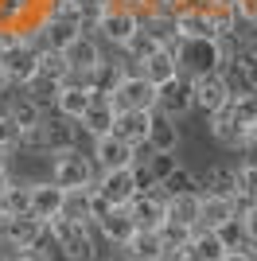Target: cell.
<instances>
[{
    "label": "cell",
    "instance_id": "cell-14",
    "mask_svg": "<svg viewBox=\"0 0 257 261\" xmlns=\"http://www.w3.org/2000/svg\"><path fill=\"white\" fill-rule=\"evenodd\" d=\"M39 129H43V148H47L51 156L78 148V121L63 117V113H55V117H47V113H43Z\"/></svg>",
    "mask_w": 257,
    "mask_h": 261
},
{
    "label": "cell",
    "instance_id": "cell-5",
    "mask_svg": "<svg viewBox=\"0 0 257 261\" xmlns=\"http://www.w3.org/2000/svg\"><path fill=\"white\" fill-rule=\"evenodd\" d=\"M137 23H140V12L125 8V4H106L101 16H97V23H94V35L101 39V43L121 47L128 35L137 32Z\"/></svg>",
    "mask_w": 257,
    "mask_h": 261
},
{
    "label": "cell",
    "instance_id": "cell-22",
    "mask_svg": "<svg viewBox=\"0 0 257 261\" xmlns=\"http://www.w3.org/2000/svg\"><path fill=\"white\" fill-rule=\"evenodd\" d=\"M90 101H94V94L86 86H78V82H63L59 86V94H55V113H63V117L78 121L90 109Z\"/></svg>",
    "mask_w": 257,
    "mask_h": 261
},
{
    "label": "cell",
    "instance_id": "cell-11",
    "mask_svg": "<svg viewBox=\"0 0 257 261\" xmlns=\"http://www.w3.org/2000/svg\"><path fill=\"white\" fill-rule=\"evenodd\" d=\"M63 59H66V66H70V78H78V74H90V70L106 59V51H101V39H97V35L82 32L63 47Z\"/></svg>",
    "mask_w": 257,
    "mask_h": 261
},
{
    "label": "cell",
    "instance_id": "cell-27",
    "mask_svg": "<svg viewBox=\"0 0 257 261\" xmlns=\"http://www.w3.org/2000/svg\"><path fill=\"white\" fill-rule=\"evenodd\" d=\"M199 203H203L199 191H191V195H171L168 199V222H179V226L195 230L199 226Z\"/></svg>",
    "mask_w": 257,
    "mask_h": 261
},
{
    "label": "cell",
    "instance_id": "cell-2",
    "mask_svg": "<svg viewBox=\"0 0 257 261\" xmlns=\"http://www.w3.org/2000/svg\"><path fill=\"white\" fill-rule=\"evenodd\" d=\"M171 55H175L179 74H187V78H195V74H218L222 63H226L218 39H179Z\"/></svg>",
    "mask_w": 257,
    "mask_h": 261
},
{
    "label": "cell",
    "instance_id": "cell-37",
    "mask_svg": "<svg viewBox=\"0 0 257 261\" xmlns=\"http://www.w3.org/2000/svg\"><path fill=\"white\" fill-rule=\"evenodd\" d=\"M238 191H242V203H249V195H257V156H246L238 164Z\"/></svg>",
    "mask_w": 257,
    "mask_h": 261
},
{
    "label": "cell",
    "instance_id": "cell-51",
    "mask_svg": "<svg viewBox=\"0 0 257 261\" xmlns=\"http://www.w3.org/2000/svg\"><path fill=\"white\" fill-rule=\"evenodd\" d=\"M82 4H101V8H106V4H113V0H82Z\"/></svg>",
    "mask_w": 257,
    "mask_h": 261
},
{
    "label": "cell",
    "instance_id": "cell-46",
    "mask_svg": "<svg viewBox=\"0 0 257 261\" xmlns=\"http://www.w3.org/2000/svg\"><path fill=\"white\" fill-rule=\"evenodd\" d=\"M214 4H222V0H187V8H199V12H211Z\"/></svg>",
    "mask_w": 257,
    "mask_h": 261
},
{
    "label": "cell",
    "instance_id": "cell-21",
    "mask_svg": "<svg viewBox=\"0 0 257 261\" xmlns=\"http://www.w3.org/2000/svg\"><path fill=\"white\" fill-rule=\"evenodd\" d=\"M28 199H32V215L47 222V218L59 215V207H63V187L51 184V179H43V184H28Z\"/></svg>",
    "mask_w": 257,
    "mask_h": 261
},
{
    "label": "cell",
    "instance_id": "cell-1",
    "mask_svg": "<svg viewBox=\"0 0 257 261\" xmlns=\"http://www.w3.org/2000/svg\"><path fill=\"white\" fill-rule=\"evenodd\" d=\"M47 234L55 238V246L63 250L66 261H94L97 250H94V234L86 222H74L66 215H51L47 218Z\"/></svg>",
    "mask_w": 257,
    "mask_h": 261
},
{
    "label": "cell",
    "instance_id": "cell-47",
    "mask_svg": "<svg viewBox=\"0 0 257 261\" xmlns=\"http://www.w3.org/2000/svg\"><path fill=\"white\" fill-rule=\"evenodd\" d=\"M8 187H12V175H8V168H0V195H4Z\"/></svg>",
    "mask_w": 257,
    "mask_h": 261
},
{
    "label": "cell",
    "instance_id": "cell-45",
    "mask_svg": "<svg viewBox=\"0 0 257 261\" xmlns=\"http://www.w3.org/2000/svg\"><path fill=\"white\" fill-rule=\"evenodd\" d=\"M222 261H257V250L253 246H246V250H226Z\"/></svg>",
    "mask_w": 257,
    "mask_h": 261
},
{
    "label": "cell",
    "instance_id": "cell-23",
    "mask_svg": "<svg viewBox=\"0 0 257 261\" xmlns=\"http://www.w3.org/2000/svg\"><path fill=\"white\" fill-rule=\"evenodd\" d=\"M97 230H101V238L106 242H113V246H125L128 242V234H133V215H128V207H109L106 215L94 222Z\"/></svg>",
    "mask_w": 257,
    "mask_h": 261
},
{
    "label": "cell",
    "instance_id": "cell-44",
    "mask_svg": "<svg viewBox=\"0 0 257 261\" xmlns=\"http://www.w3.org/2000/svg\"><path fill=\"white\" fill-rule=\"evenodd\" d=\"M242 152L257 156V125H249V129H246V137H242Z\"/></svg>",
    "mask_w": 257,
    "mask_h": 261
},
{
    "label": "cell",
    "instance_id": "cell-12",
    "mask_svg": "<svg viewBox=\"0 0 257 261\" xmlns=\"http://www.w3.org/2000/svg\"><path fill=\"white\" fill-rule=\"evenodd\" d=\"M94 191L106 199L109 207H125L137 195V172L133 168H117V172H97L94 175Z\"/></svg>",
    "mask_w": 257,
    "mask_h": 261
},
{
    "label": "cell",
    "instance_id": "cell-6",
    "mask_svg": "<svg viewBox=\"0 0 257 261\" xmlns=\"http://www.w3.org/2000/svg\"><path fill=\"white\" fill-rule=\"evenodd\" d=\"M128 215H133V226L137 230H160L164 218H168V195L160 187H144L125 203Z\"/></svg>",
    "mask_w": 257,
    "mask_h": 261
},
{
    "label": "cell",
    "instance_id": "cell-24",
    "mask_svg": "<svg viewBox=\"0 0 257 261\" xmlns=\"http://www.w3.org/2000/svg\"><path fill=\"white\" fill-rule=\"evenodd\" d=\"M121 250H125L128 261H164V246L156 230H133Z\"/></svg>",
    "mask_w": 257,
    "mask_h": 261
},
{
    "label": "cell",
    "instance_id": "cell-48",
    "mask_svg": "<svg viewBox=\"0 0 257 261\" xmlns=\"http://www.w3.org/2000/svg\"><path fill=\"white\" fill-rule=\"evenodd\" d=\"M12 35H16V32H8V28H0V51H4V47L12 43Z\"/></svg>",
    "mask_w": 257,
    "mask_h": 261
},
{
    "label": "cell",
    "instance_id": "cell-40",
    "mask_svg": "<svg viewBox=\"0 0 257 261\" xmlns=\"http://www.w3.org/2000/svg\"><path fill=\"white\" fill-rule=\"evenodd\" d=\"M238 222H242V234H246V242L257 250V203H246V207L238 211Z\"/></svg>",
    "mask_w": 257,
    "mask_h": 261
},
{
    "label": "cell",
    "instance_id": "cell-13",
    "mask_svg": "<svg viewBox=\"0 0 257 261\" xmlns=\"http://www.w3.org/2000/svg\"><path fill=\"white\" fill-rule=\"evenodd\" d=\"M226 101H230V90H226L222 74H195L191 78V109H203L207 117H211Z\"/></svg>",
    "mask_w": 257,
    "mask_h": 261
},
{
    "label": "cell",
    "instance_id": "cell-52",
    "mask_svg": "<svg viewBox=\"0 0 257 261\" xmlns=\"http://www.w3.org/2000/svg\"><path fill=\"white\" fill-rule=\"evenodd\" d=\"M0 261H12V257H8V253H0Z\"/></svg>",
    "mask_w": 257,
    "mask_h": 261
},
{
    "label": "cell",
    "instance_id": "cell-10",
    "mask_svg": "<svg viewBox=\"0 0 257 261\" xmlns=\"http://www.w3.org/2000/svg\"><path fill=\"white\" fill-rule=\"evenodd\" d=\"M156 113H164V117H183V113H191V78L187 74H175L168 78V82H160L156 86Z\"/></svg>",
    "mask_w": 257,
    "mask_h": 261
},
{
    "label": "cell",
    "instance_id": "cell-31",
    "mask_svg": "<svg viewBox=\"0 0 257 261\" xmlns=\"http://www.w3.org/2000/svg\"><path fill=\"white\" fill-rule=\"evenodd\" d=\"M164 191V195H191V191H199V175L191 172V168H183V164H175V168H171L168 175H164L160 184H156Z\"/></svg>",
    "mask_w": 257,
    "mask_h": 261
},
{
    "label": "cell",
    "instance_id": "cell-29",
    "mask_svg": "<svg viewBox=\"0 0 257 261\" xmlns=\"http://www.w3.org/2000/svg\"><path fill=\"white\" fill-rule=\"evenodd\" d=\"M4 113L20 125V133H23V129H35V125L43 121V106H39V101H32L28 94H12V101H8V109H4Z\"/></svg>",
    "mask_w": 257,
    "mask_h": 261
},
{
    "label": "cell",
    "instance_id": "cell-32",
    "mask_svg": "<svg viewBox=\"0 0 257 261\" xmlns=\"http://www.w3.org/2000/svg\"><path fill=\"white\" fill-rule=\"evenodd\" d=\"M226 113H230V121H234V125H242V129L257 125V94H253V90H246V94H230Z\"/></svg>",
    "mask_w": 257,
    "mask_h": 261
},
{
    "label": "cell",
    "instance_id": "cell-33",
    "mask_svg": "<svg viewBox=\"0 0 257 261\" xmlns=\"http://www.w3.org/2000/svg\"><path fill=\"white\" fill-rule=\"evenodd\" d=\"M121 51H125V59H128L133 66H140V63H144V59H148L152 51H160V43H156V39H152V35H148V32H144V28L137 23V32H133V35L125 39V43H121Z\"/></svg>",
    "mask_w": 257,
    "mask_h": 261
},
{
    "label": "cell",
    "instance_id": "cell-26",
    "mask_svg": "<svg viewBox=\"0 0 257 261\" xmlns=\"http://www.w3.org/2000/svg\"><path fill=\"white\" fill-rule=\"evenodd\" d=\"M140 74L148 78L152 86H160V82H168V78H175L179 74V66H175V55L168 51V47H160V51H152L148 59H144V63L137 66Z\"/></svg>",
    "mask_w": 257,
    "mask_h": 261
},
{
    "label": "cell",
    "instance_id": "cell-42",
    "mask_svg": "<svg viewBox=\"0 0 257 261\" xmlns=\"http://www.w3.org/2000/svg\"><path fill=\"white\" fill-rule=\"evenodd\" d=\"M234 12H238V20L257 23V0H234Z\"/></svg>",
    "mask_w": 257,
    "mask_h": 261
},
{
    "label": "cell",
    "instance_id": "cell-30",
    "mask_svg": "<svg viewBox=\"0 0 257 261\" xmlns=\"http://www.w3.org/2000/svg\"><path fill=\"white\" fill-rule=\"evenodd\" d=\"M211 137L222 144V148H242L246 129H242V125H234V121H230V113H226V106H222L218 113H211Z\"/></svg>",
    "mask_w": 257,
    "mask_h": 261
},
{
    "label": "cell",
    "instance_id": "cell-4",
    "mask_svg": "<svg viewBox=\"0 0 257 261\" xmlns=\"http://www.w3.org/2000/svg\"><path fill=\"white\" fill-rule=\"evenodd\" d=\"M94 160L90 156H82L78 148H70V152H55L51 160V184H59L63 191H70V187H94Z\"/></svg>",
    "mask_w": 257,
    "mask_h": 261
},
{
    "label": "cell",
    "instance_id": "cell-17",
    "mask_svg": "<svg viewBox=\"0 0 257 261\" xmlns=\"http://www.w3.org/2000/svg\"><path fill=\"white\" fill-rule=\"evenodd\" d=\"M183 257H187V261H222L226 246H222V238H218L214 230L195 226L191 238H187V246H183Z\"/></svg>",
    "mask_w": 257,
    "mask_h": 261
},
{
    "label": "cell",
    "instance_id": "cell-7",
    "mask_svg": "<svg viewBox=\"0 0 257 261\" xmlns=\"http://www.w3.org/2000/svg\"><path fill=\"white\" fill-rule=\"evenodd\" d=\"M109 106L113 109H152L156 106V86L140 70H128L117 82V90L109 94Z\"/></svg>",
    "mask_w": 257,
    "mask_h": 261
},
{
    "label": "cell",
    "instance_id": "cell-39",
    "mask_svg": "<svg viewBox=\"0 0 257 261\" xmlns=\"http://www.w3.org/2000/svg\"><path fill=\"white\" fill-rule=\"evenodd\" d=\"M230 59H238V63H242V70H246V82H249V90L257 94V47H242V51H234Z\"/></svg>",
    "mask_w": 257,
    "mask_h": 261
},
{
    "label": "cell",
    "instance_id": "cell-3",
    "mask_svg": "<svg viewBox=\"0 0 257 261\" xmlns=\"http://www.w3.org/2000/svg\"><path fill=\"white\" fill-rule=\"evenodd\" d=\"M35 66H39V47H35L23 32H16L12 43L0 51V70H4V78H8V86L20 90L23 82L35 74Z\"/></svg>",
    "mask_w": 257,
    "mask_h": 261
},
{
    "label": "cell",
    "instance_id": "cell-34",
    "mask_svg": "<svg viewBox=\"0 0 257 261\" xmlns=\"http://www.w3.org/2000/svg\"><path fill=\"white\" fill-rule=\"evenodd\" d=\"M43 78H51V82H70V66H66L63 51H39V66H35Z\"/></svg>",
    "mask_w": 257,
    "mask_h": 261
},
{
    "label": "cell",
    "instance_id": "cell-43",
    "mask_svg": "<svg viewBox=\"0 0 257 261\" xmlns=\"http://www.w3.org/2000/svg\"><path fill=\"white\" fill-rule=\"evenodd\" d=\"M12 261H51V257H47L39 246H32V250H16V253H12Z\"/></svg>",
    "mask_w": 257,
    "mask_h": 261
},
{
    "label": "cell",
    "instance_id": "cell-16",
    "mask_svg": "<svg viewBox=\"0 0 257 261\" xmlns=\"http://www.w3.org/2000/svg\"><path fill=\"white\" fill-rule=\"evenodd\" d=\"M199 195H226V199H234L238 207H246L242 191H238V168H226V164L207 168V175L199 179Z\"/></svg>",
    "mask_w": 257,
    "mask_h": 261
},
{
    "label": "cell",
    "instance_id": "cell-15",
    "mask_svg": "<svg viewBox=\"0 0 257 261\" xmlns=\"http://www.w3.org/2000/svg\"><path fill=\"white\" fill-rule=\"evenodd\" d=\"M148 121H152V109H117V117H113V137H121V141L133 144V148H144Z\"/></svg>",
    "mask_w": 257,
    "mask_h": 261
},
{
    "label": "cell",
    "instance_id": "cell-28",
    "mask_svg": "<svg viewBox=\"0 0 257 261\" xmlns=\"http://www.w3.org/2000/svg\"><path fill=\"white\" fill-rule=\"evenodd\" d=\"M175 32L183 35V39H214V28H211V16L199 8H187L175 16Z\"/></svg>",
    "mask_w": 257,
    "mask_h": 261
},
{
    "label": "cell",
    "instance_id": "cell-53",
    "mask_svg": "<svg viewBox=\"0 0 257 261\" xmlns=\"http://www.w3.org/2000/svg\"><path fill=\"white\" fill-rule=\"evenodd\" d=\"M0 226H4V211H0Z\"/></svg>",
    "mask_w": 257,
    "mask_h": 261
},
{
    "label": "cell",
    "instance_id": "cell-36",
    "mask_svg": "<svg viewBox=\"0 0 257 261\" xmlns=\"http://www.w3.org/2000/svg\"><path fill=\"white\" fill-rule=\"evenodd\" d=\"M0 211L4 215H32V199H28V184H16L12 179V187L0 195Z\"/></svg>",
    "mask_w": 257,
    "mask_h": 261
},
{
    "label": "cell",
    "instance_id": "cell-9",
    "mask_svg": "<svg viewBox=\"0 0 257 261\" xmlns=\"http://www.w3.org/2000/svg\"><path fill=\"white\" fill-rule=\"evenodd\" d=\"M97 172H117V168H133L137 164V148L125 144L121 137L106 133V137H94V152H90Z\"/></svg>",
    "mask_w": 257,
    "mask_h": 261
},
{
    "label": "cell",
    "instance_id": "cell-35",
    "mask_svg": "<svg viewBox=\"0 0 257 261\" xmlns=\"http://www.w3.org/2000/svg\"><path fill=\"white\" fill-rule=\"evenodd\" d=\"M160 234V246H164V257H171V253H183V246H187V238H191V230L179 226V222H168L164 218V226L156 230Z\"/></svg>",
    "mask_w": 257,
    "mask_h": 261
},
{
    "label": "cell",
    "instance_id": "cell-41",
    "mask_svg": "<svg viewBox=\"0 0 257 261\" xmlns=\"http://www.w3.org/2000/svg\"><path fill=\"white\" fill-rule=\"evenodd\" d=\"M16 144H20V125H16L8 113H0V148H8V152H12Z\"/></svg>",
    "mask_w": 257,
    "mask_h": 261
},
{
    "label": "cell",
    "instance_id": "cell-18",
    "mask_svg": "<svg viewBox=\"0 0 257 261\" xmlns=\"http://www.w3.org/2000/svg\"><path fill=\"white\" fill-rule=\"evenodd\" d=\"M144 148H148V152H175V148H179V125H175L171 117H164V113H156V109H152Z\"/></svg>",
    "mask_w": 257,
    "mask_h": 261
},
{
    "label": "cell",
    "instance_id": "cell-20",
    "mask_svg": "<svg viewBox=\"0 0 257 261\" xmlns=\"http://www.w3.org/2000/svg\"><path fill=\"white\" fill-rule=\"evenodd\" d=\"M113 117H117V109L109 106V98H94L90 109L78 117V129L86 137H106V133H113Z\"/></svg>",
    "mask_w": 257,
    "mask_h": 261
},
{
    "label": "cell",
    "instance_id": "cell-54",
    "mask_svg": "<svg viewBox=\"0 0 257 261\" xmlns=\"http://www.w3.org/2000/svg\"><path fill=\"white\" fill-rule=\"evenodd\" d=\"M113 261H128V257H113Z\"/></svg>",
    "mask_w": 257,
    "mask_h": 261
},
{
    "label": "cell",
    "instance_id": "cell-38",
    "mask_svg": "<svg viewBox=\"0 0 257 261\" xmlns=\"http://www.w3.org/2000/svg\"><path fill=\"white\" fill-rule=\"evenodd\" d=\"M214 234L222 238V246H226V250H246V246H249V242H246V234H242V222H238V218H234V222H226V226H218Z\"/></svg>",
    "mask_w": 257,
    "mask_h": 261
},
{
    "label": "cell",
    "instance_id": "cell-50",
    "mask_svg": "<svg viewBox=\"0 0 257 261\" xmlns=\"http://www.w3.org/2000/svg\"><path fill=\"white\" fill-rule=\"evenodd\" d=\"M4 90H8V78H4V70H0V94H4Z\"/></svg>",
    "mask_w": 257,
    "mask_h": 261
},
{
    "label": "cell",
    "instance_id": "cell-8",
    "mask_svg": "<svg viewBox=\"0 0 257 261\" xmlns=\"http://www.w3.org/2000/svg\"><path fill=\"white\" fill-rule=\"evenodd\" d=\"M43 234H47V222L35 215H4V226H0V242L8 250H32L43 242Z\"/></svg>",
    "mask_w": 257,
    "mask_h": 261
},
{
    "label": "cell",
    "instance_id": "cell-49",
    "mask_svg": "<svg viewBox=\"0 0 257 261\" xmlns=\"http://www.w3.org/2000/svg\"><path fill=\"white\" fill-rule=\"evenodd\" d=\"M0 168H8V148H0Z\"/></svg>",
    "mask_w": 257,
    "mask_h": 261
},
{
    "label": "cell",
    "instance_id": "cell-25",
    "mask_svg": "<svg viewBox=\"0 0 257 261\" xmlns=\"http://www.w3.org/2000/svg\"><path fill=\"white\" fill-rule=\"evenodd\" d=\"M59 215L74 218V222H94V187H70V191H63V207H59Z\"/></svg>",
    "mask_w": 257,
    "mask_h": 261
},
{
    "label": "cell",
    "instance_id": "cell-19",
    "mask_svg": "<svg viewBox=\"0 0 257 261\" xmlns=\"http://www.w3.org/2000/svg\"><path fill=\"white\" fill-rule=\"evenodd\" d=\"M238 211H242V207H238L234 199H226V195H203V203H199V226L218 230V226H226V222H234Z\"/></svg>",
    "mask_w": 257,
    "mask_h": 261
}]
</instances>
